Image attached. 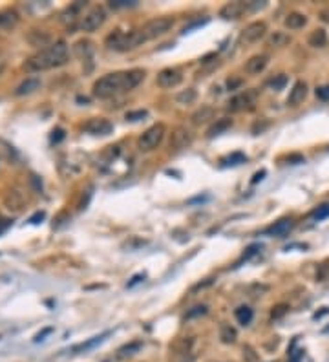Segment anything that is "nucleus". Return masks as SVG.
<instances>
[{"label":"nucleus","mask_w":329,"mask_h":362,"mask_svg":"<svg viewBox=\"0 0 329 362\" xmlns=\"http://www.w3.org/2000/svg\"><path fill=\"white\" fill-rule=\"evenodd\" d=\"M145 79V70H128V72H115L101 77L93 82V96L99 99H108L123 92L134 90Z\"/></svg>","instance_id":"f257e3e1"},{"label":"nucleus","mask_w":329,"mask_h":362,"mask_svg":"<svg viewBox=\"0 0 329 362\" xmlns=\"http://www.w3.org/2000/svg\"><path fill=\"white\" fill-rule=\"evenodd\" d=\"M66 61H68L66 42L57 40V42H53L48 48L40 50L37 55L29 59L26 62V70H29V72H44V70L62 66V64H66Z\"/></svg>","instance_id":"f03ea898"},{"label":"nucleus","mask_w":329,"mask_h":362,"mask_svg":"<svg viewBox=\"0 0 329 362\" xmlns=\"http://www.w3.org/2000/svg\"><path fill=\"white\" fill-rule=\"evenodd\" d=\"M145 40L139 33V29L134 31H128V33H123L119 29H115L114 33H110L106 37V46L110 50H115V52H128V50H134L137 46H141Z\"/></svg>","instance_id":"7ed1b4c3"},{"label":"nucleus","mask_w":329,"mask_h":362,"mask_svg":"<svg viewBox=\"0 0 329 362\" xmlns=\"http://www.w3.org/2000/svg\"><path fill=\"white\" fill-rule=\"evenodd\" d=\"M172 26H174V20H172L170 17H158V19L148 20L147 24L141 26V28H139V33H141L145 42H148V40L158 38L167 33V31H170Z\"/></svg>","instance_id":"20e7f679"},{"label":"nucleus","mask_w":329,"mask_h":362,"mask_svg":"<svg viewBox=\"0 0 329 362\" xmlns=\"http://www.w3.org/2000/svg\"><path fill=\"white\" fill-rule=\"evenodd\" d=\"M165 132H167V128H165V124L161 123L150 126V128L139 138V148H141L143 152H150L154 148H158L159 143L163 141V138H165Z\"/></svg>","instance_id":"39448f33"},{"label":"nucleus","mask_w":329,"mask_h":362,"mask_svg":"<svg viewBox=\"0 0 329 362\" xmlns=\"http://www.w3.org/2000/svg\"><path fill=\"white\" fill-rule=\"evenodd\" d=\"M105 20H106L105 8L96 6V8H91V10L81 19L79 29H81V31H86V33H91V31H96V29H99L101 26L105 24Z\"/></svg>","instance_id":"423d86ee"},{"label":"nucleus","mask_w":329,"mask_h":362,"mask_svg":"<svg viewBox=\"0 0 329 362\" xmlns=\"http://www.w3.org/2000/svg\"><path fill=\"white\" fill-rule=\"evenodd\" d=\"M265 31H267V24L265 22H262V20H256V22H251V24L247 26V28L242 31V35H240V40L245 44H253V42H258L260 38L265 35Z\"/></svg>","instance_id":"0eeeda50"},{"label":"nucleus","mask_w":329,"mask_h":362,"mask_svg":"<svg viewBox=\"0 0 329 362\" xmlns=\"http://www.w3.org/2000/svg\"><path fill=\"white\" fill-rule=\"evenodd\" d=\"M254 101H256V92L247 90V92H244V94L234 96L232 99L229 101L227 110H230V112H242V110H245V108H249L251 105H254Z\"/></svg>","instance_id":"6e6552de"},{"label":"nucleus","mask_w":329,"mask_h":362,"mask_svg":"<svg viewBox=\"0 0 329 362\" xmlns=\"http://www.w3.org/2000/svg\"><path fill=\"white\" fill-rule=\"evenodd\" d=\"M82 128H84V132L91 133V135H108V133L114 132V124L103 119V117H93L88 123H84Z\"/></svg>","instance_id":"1a4fd4ad"},{"label":"nucleus","mask_w":329,"mask_h":362,"mask_svg":"<svg viewBox=\"0 0 329 362\" xmlns=\"http://www.w3.org/2000/svg\"><path fill=\"white\" fill-rule=\"evenodd\" d=\"M183 81V73L177 68H165L158 73V84L161 88H174Z\"/></svg>","instance_id":"9d476101"},{"label":"nucleus","mask_w":329,"mask_h":362,"mask_svg":"<svg viewBox=\"0 0 329 362\" xmlns=\"http://www.w3.org/2000/svg\"><path fill=\"white\" fill-rule=\"evenodd\" d=\"M192 139H194V135H192L191 130L185 128V126H179V128H176L174 133H172L170 147L174 148V150H183V148L191 147Z\"/></svg>","instance_id":"9b49d317"},{"label":"nucleus","mask_w":329,"mask_h":362,"mask_svg":"<svg viewBox=\"0 0 329 362\" xmlns=\"http://www.w3.org/2000/svg\"><path fill=\"white\" fill-rule=\"evenodd\" d=\"M247 11V4L244 2H229L219 10V17L225 20H236Z\"/></svg>","instance_id":"f8f14e48"},{"label":"nucleus","mask_w":329,"mask_h":362,"mask_svg":"<svg viewBox=\"0 0 329 362\" xmlns=\"http://www.w3.org/2000/svg\"><path fill=\"white\" fill-rule=\"evenodd\" d=\"M305 97H307V84L304 81L295 82V86L289 92V97H287V105L289 106H298L300 103H304Z\"/></svg>","instance_id":"ddd939ff"},{"label":"nucleus","mask_w":329,"mask_h":362,"mask_svg":"<svg viewBox=\"0 0 329 362\" xmlns=\"http://www.w3.org/2000/svg\"><path fill=\"white\" fill-rule=\"evenodd\" d=\"M293 227H295V221H293L291 218L280 219V221H276L274 225H271V227H269L267 234H271V236H276V238H284V236H287V234L291 233Z\"/></svg>","instance_id":"4468645a"},{"label":"nucleus","mask_w":329,"mask_h":362,"mask_svg":"<svg viewBox=\"0 0 329 362\" xmlns=\"http://www.w3.org/2000/svg\"><path fill=\"white\" fill-rule=\"evenodd\" d=\"M216 115V110L212 108V106L209 105H203L200 110H196L194 114H192V124H196V126H200V124H205L209 123L210 119H214Z\"/></svg>","instance_id":"2eb2a0df"},{"label":"nucleus","mask_w":329,"mask_h":362,"mask_svg":"<svg viewBox=\"0 0 329 362\" xmlns=\"http://www.w3.org/2000/svg\"><path fill=\"white\" fill-rule=\"evenodd\" d=\"M267 62H269L267 55H254V57H251L247 61L245 70H247V73H251V75H258V73H262L263 70H265Z\"/></svg>","instance_id":"dca6fc26"},{"label":"nucleus","mask_w":329,"mask_h":362,"mask_svg":"<svg viewBox=\"0 0 329 362\" xmlns=\"http://www.w3.org/2000/svg\"><path fill=\"white\" fill-rule=\"evenodd\" d=\"M40 88V79L38 77H28L24 82H20L19 86H17V90H15V96H29V94H33L35 90H38Z\"/></svg>","instance_id":"f3484780"},{"label":"nucleus","mask_w":329,"mask_h":362,"mask_svg":"<svg viewBox=\"0 0 329 362\" xmlns=\"http://www.w3.org/2000/svg\"><path fill=\"white\" fill-rule=\"evenodd\" d=\"M108 335H110V331H106V333H103V335L91 337L90 340H86V342L77 344V346H73V348H72V353H82V351H88V349H91V348H96L97 344L103 342V340H105V338L108 337Z\"/></svg>","instance_id":"a211bd4d"},{"label":"nucleus","mask_w":329,"mask_h":362,"mask_svg":"<svg viewBox=\"0 0 329 362\" xmlns=\"http://www.w3.org/2000/svg\"><path fill=\"white\" fill-rule=\"evenodd\" d=\"M141 348H143V342H141V340H134V342L124 344L123 348H119V351H117V358H119V360H124V358L135 355Z\"/></svg>","instance_id":"6ab92c4d"},{"label":"nucleus","mask_w":329,"mask_h":362,"mask_svg":"<svg viewBox=\"0 0 329 362\" xmlns=\"http://www.w3.org/2000/svg\"><path fill=\"white\" fill-rule=\"evenodd\" d=\"M307 24V17L304 13H289L286 17V26L289 29H300Z\"/></svg>","instance_id":"aec40b11"},{"label":"nucleus","mask_w":329,"mask_h":362,"mask_svg":"<svg viewBox=\"0 0 329 362\" xmlns=\"http://www.w3.org/2000/svg\"><path fill=\"white\" fill-rule=\"evenodd\" d=\"M307 42L313 48H324V46H327V33L324 29H315V31H311Z\"/></svg>","instance_id":"412c9836"},{"label":"nucleus","mask_w":329,"mask_h":362,"mask_svg":"<svg viewBox=\"0 0 329 362\" xmlns=\"http://www.w3.org/2000/svg\"><path fill=\"white\" fill-rule=\"evenodd\" d=\"M289 42H291V37L287 33H284V31H274V33H271L267 38V44L272 46V48H284V46H287Z\"/></svg>","instance_id":"4be33fe9"},{"label":"nucleus","mask_w":329,"mask_h":362,"mask_svg":"<svg viewBox=\"0 0 329 362\" xmlns=\"http://www.w3.org/2000/svg\"><path fill=\"white\" fill-rule=\"evenodd\" d=\"M230 126H232V119H227V117H225V119H218L209 128L207 135H209V138H216V135H219V133H223L225 130H229Z\"/></svg>","instance_id":"5701e85b"},{"label":"nucleus","mask_w":329,"mask_h":362,"mask_svg":"<svg viewBox=\"0 0 329 362\" xmlns=\"http://www.w3.org/2000/svg\"><path fill=\"white\" fill-rule=\"evenodd\" d=\"M236 329L232 328L230 324H221L219 326V338L223 344H234L236 342Z\"/></svg>","instance_id":"b1692460"},{"label":"nucleus","mask_w":329,"mask_h":362,"mask_svg":"<svg viewBox=\"0 0 329 362\" xmlns=\"http://www.w3.org/2000/svg\"><path fill=\"white\" fill-rule=\"evenodd\" d=\"M234 316H236V320H238L242 326H249L251 322H253V309L251 307H247V305H240L238 309H236V313H234Z\"/></svg>","instance_id":"393cba45"},{"label":"nucleus","mask_w":329,"mask_h":362,"mask_svg":"<svg viewBox=\"0 0 329 362\" xmlns=\"http://www.w3.org/2000/svg\"><path fill=\"white\" fill-rule=\"evenodd\" d=\"M19 22V15L11 10L0 11V28H13Z\"/></svg>","instance_id":"a878e982"},{"label":"nucleus","mask_w":329,"mask_h":362,"mask_svg":"<svg viewBox=\"0 0 329 362\" xmlns=\"http://www.w3.org/2000/svg\"><path fill=\"white\" fill-rule=\"evenodd\" d=\"M196 97H198V94H196L194 88H189V90H183L179 92L176 96V101L179 103V105H192L196 101Z\"/></svg>","instance_id":"bb28decb"},{"label":"nucleus","mask_w":329,"mask_h":362,"mask_svg":"<svg viewBox=\"0 0 329 362\" xmlns=\"http://www.w3.org/2000/svg\"><path fill=\"white\" fill-rule=\"evenodd\" d=\"M6 203L10 205V209L19 210L20 207H22V203H24V200L20 198V194L17 191H11L10 194H8V198H6Z\"/></svg>","instance_id":"cd10ccee"},{"label":"nucleus","mask_w":329,"mask_h":362,"mask_svg":"<svg viewBox=\"0 0 329 362\" xmlns=\"http://www.w3.org/2000/svg\"><path fill=\"white\" fill-rule=\"evenodd\" d=\"M75 52L79 53V57L81 59H90L91 57V44L81 40V42L75 44Z\"/></svg>","instance_id":"c85d7f7f"},{"label":"nucleus","mask_w":329,"mask_h":362,"mask_svg":"<svg viewBox=\"0 0 329 362\" xmlns=\"http://www.w3.org/2000/svg\"><path fill=\"white\" fill-rule=\"evenodd\" d=\"M244 161H247V156H244L242 152H234V154H230L229 157H225L223 161V165H240V163H244Z\"/></svg>","instance_id":"c756f323"},{"label":"nucleus","mask_w":329,"mask_h":362,"mask_svg":"<svg viewBox=\"0 0 329 362\" xmlns=\"http://www.w3.org/2000/svg\"><path fill=\"white\" fill-rule=\"evenodd\" d=\"M207 311H209V307H207V305H196V307H192V309L186 311V320H192V319H198V316H203V314H207Z\"/></svg>","instance_id":"7c9ffc66"},{"label":"nucleus","mask_w":329,"mask_h":362,"mask_svg":"<svg viewBox=\"0 0 329 362\" xmlns=\"http://www.w3.org/2000/svg\"><path fill=\"white\" fill-rule=\"evenodd\" d=\"M287 84V75H278V77H274L271 82H269V86H271L272 90H276V92H280V90H284V86Z\"/></svg>","instance_id":"2f4dec72"},{"label":"nucleus","mask_w":329,"mask_h":362,"mask_svg":"<svg viewBox=\"0 0 329 362\" xmlns=\"http://www.w3.org/2000/svg\"><path fill=\"white\" fill-rule=\"evenodd\" d=\"M137 2L135 0H112L110 2V6L114 8V10H121V8H132V6H135Z\"/></svg>","instance_id":"473e14b6"},{"label":"nucleus","mask_w":329,"mask_h":362,"mask_svg":"<svg viewBox=\"0 0 329 362\" xmlns=\"http://www.w3.org/2000/svg\"><path fill=\"white\" fill-rule=\"evenodd\" d=\"M287 311H289V305H287V304H278V305H274V307H272L271 316H272V319H281V316H284Z\"/></svg>","instance_id":"72a5a7b5"},{"label":"nucleus","mask_w":329,"mask_h":362,"mask_svg":"<svg viewBox=\"0 0 329 362\" xmlns=\"http://www.w3.org/2000/svg\"><path fill=\"white\" fill-rule=\"evenodd\" d=\"M260 249H262V245L260 243H253V245H249L247 249H245L244 256H242V260H249V258H253L254 254L260 253Z\"/></svg>","instance_id":"f704fd0d"},{"label":"nucleus","mask_w":329,"mask_h":362,"mask_svg":"<svg viewBox=\"0 0 329 362\" xmlns=\"http://www.w3.org/2000/svg\"><path fill=\"white\" fill-rule=\"evenodd\" d=\"M172 362H194V353H177Z\"/></svg>","instance_id":"c9c22d12"},{"label":"nucleus","mask_w":329,"mask_h":362,"mask_svg":"<svg viewBox=\"0 0 329 362\" xmlns=\"http://www.w3.org/2000/svg\"><path fill=\"white\" fill-rule=\"evenodd\" d=\"M143 117H147V110H137V112H128L126 114L128 121H141Z\"/></svg>","instance_id":"e433bc0d"},{"label":"nucleus","mask_w":329,"mask_h":362,"mask_svg":"<svg viewBox=\"0 0 329 362\" xmlns=\"http://www.w3.org/2000/svg\"><path fill=\"white\" fill-rule=\"evenodd\" d=\"M313 216H315L316 219H324V218H327L329 216V205H322V207H318V209L313 212Z\"/></svg>","instance_id":"4c0bfd02"},{"label":"nucleus","mask_w":329,"mask_h":362,"mask_svg":"<svg viewBox=\"0 0 329 362\" xmlns=\"http://www.w3.org/2000/svg\"><path fill=\"white\" fill-rule=\"evenodd\" d=\"M207 22H209V19L196 20V22H192V24H189V26H185V28H183V33H189V31H192V29H196V28H201V26H205Z\"/></svg>","instance_id":"58836bf2"},{"label":"nucleus","mask_w":329,"mask_h":362,"mask_svg":"<svg viewBox=\"0 0 329 362\" xmlns=\"http://www.w3.org/2000/svg\"><path fill=\"white\" fill-rule=\"evenodd\" d=\"M316 97H318V99H322V101H327L329 99V84L316 88Z\"/></svg>","instance_id":"ea45409f"},{"label":"nucleus","mask_w":329,"mask_h":362,"mask_svg":"<svg viewBox=\"0 0 329 362\" xmlns=\"http://www.w3.org/2000/svg\"><path fill=\"white\" fill-rule=\"evenodd\" d=\"M62 139H64V130H62V128L53 130V135H52L53 143H59V141H62Z\"/></svg>","instance_id":"a19ab883"},{"label":"nucleus","mask_w":329,"mask_h":362,"mask_svg":"<svg viewBox=\"0 0 329 362\" xmlns=\"http://www.w3.org/2000/svg\"><path fill=\"white\" fill-rule=\"evenodd\" d=\"M145 278H147V275H145V273H141V275H135V277L128 282V287H134V286H137V284H141V282H143Z\"/></svg>","instance_id":"79ce46f5"},{"label":"nucleus","mask_w":329,"mask_h":362,"mask_svg":"<svg viewBox=\"0 0 329 362\" xmlns=\"http://www.w3.org/2000/svg\"><path fill=\"white\" fill-rule=\"evenodd\" d=\"M287 161L291 163V165H298V163H304V156H300V154H291V156L287 157Z\"/></svg>","instance_id":"37998d69"},{"label":"nucleus","mask_w":329,"mask_h":362,"mask_svg":"<svg viewBox=\"0 0 329 362\" xmlns=\"http://www.w3.org/2000/svg\"><path fill=\"white\" fill-rule=\"evenodd\" d=\"M53 331V328H46V329H42V331H40V333L37 335V337H35V342H40V340H44V337H46V335H50Z\"/></svg>","instance_id":"c03bdc74"},{"label":"nucleus","mask_w":329,"mask_h":362,"mask_svg":"<svg viewBox=\"0 0 329 362\" xmlns=\"http://www.w3.org/2000/svg\"><path fill=\"white\" fill-rule=\"evenodd\" d=\"M265 174H267V172H265V170H260V172H256V174H254V177H253V179H251V183H253V185H256L258 181H262L263 177H265Z\"/></svg>","instance_id":"a18cd8bd"},{"label":"nucleus","mask_w":329,"mask_h":362,"mask_svg":"<svg viewBox=\"0 0 329 362\" xmlns=\"http://www.w3.org/2000/svg\"><path fill=\"white\" fill-rule=\"evenodd\" d=\"M10 219H4V218H0V234H4L6 231H8V227H10Z\"/></svg>","instance_id":"49530a36"},{"label":"nucleus","mask_w":329,"mask_h":362,"mask_svg":"<svg viewBox=\"0 0 329 362\" xmlns=\"http://www.w3.org/2000/svg\"><path fill=\"white\" fill-rule=\"evenodd\" d=\"M240 84H242V81H240V79H238V81H229V82H227L229 90H234V88H238Z\"/></svg>","instance_id":"de8ad7c7"},{"label":"nucleus","mask_w":329,"mask_h":362,"mask_svg":"<svg viewBox=\"0 0 329 362\" xmlns=\"http://www.w3.org/2000/svg\"><path fill=\"white\" fill-rule=\"evenodd\" d=\"M4 66H6V62H4V61H2V59H0V73L4 72Z\"/></svg>","instance_id":"09e8293b"},{"label":"nucleus","mask_w":329,"mask_h":362,"mask_svg":"<svg viewBox=\"0 0 329 362\" xmlns=\"http://www.w3.org/2000/svg\"><path fill=\"white\" fill-rule=\"evenodd\" d=\"M327 331H329V328H327Z\"/></svg>","instance_id":"8fccbe9b"}]
</instances>
